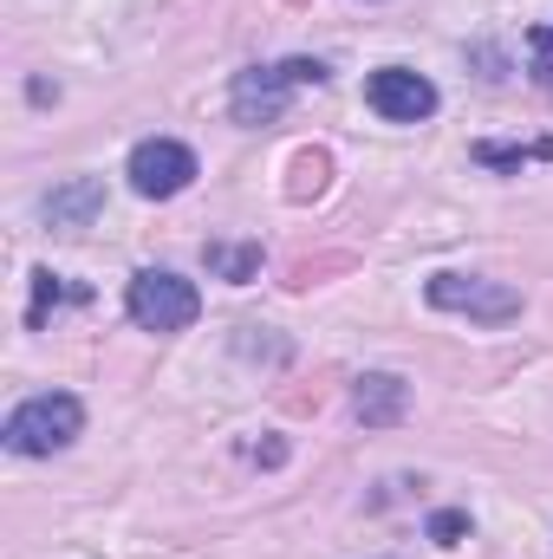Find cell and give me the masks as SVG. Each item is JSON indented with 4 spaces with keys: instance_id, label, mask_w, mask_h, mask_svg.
<instances>
[{
    "instance_id": "obj_5",
    "label": "cell",
    "mask_w": 553,
    "mask_h": 559,
    "mask_svg": "<svg viewBox=\"0 0 553 559\" xmlns=\"http://www.w3.org/2000/svg\"><path fill=\"white\" fill-rule=\"evenodd\" d=\"M365 105H372L385 124H423V118L436 111V85L416 79V72H404V66H385V72L365 79Z\"/></svg>"
},
{
    "instance_id": "obj_1",
    "label": "cell",
    "mask_w": 553,
    "mask_h": 559,
    "mask_svg": "<svg viewBox=\"0 0 553 559\" xmlns=\"http://www.w3.org/2000/svg\"><path fill=\"white\" fill-rule=\"evenodd\" d=\"M79 397H66V391H46V397H26L13 417H7V449L13 455H52V449H66L72 436H79Z\"/></svg>"
},
{
    "instance_id": "obj_2",
    "label": "cell",
    "mask_w": 553,
    "mask_h": 559,
    "mask_svg": "<svg viewBox=\"0 0 553 559\" xmlns=\"http://www.w3.org/2000/svg\"><path fill=\"white\" fill-rule=\"evenodd\" d=\"M430 306L436 312H462L475 325H508L521 319V293L508 280H475V274H430Z\"/></svg>"
},
{
    "instance_id": "obj_7",
    "label": "cell",
    "mask_w": 553,
    "mask_h": 559,
    "mask_svg": "<svg viewBox=\"0 0 553 559\" xmlns=\"http://www.w3.org/2000/svg\"><path fill=\"white\" fill-rule=\"evenodd\" d=\"M404 404H411V384L391 378V371H372L352 391V411H358V423H372V429H391V423L404 417Z\"/></svg>"
},
{
    "instance_id": "obj_4",
    "label": "cell",
    "mask_w": 553,
    "mask_h": 559,
    "mask_svg": "<svg viewBox=\"0 0 553 559\" xmlns=\"http://www.w3.org/2000/svg\"><path fill=\"white\" fill-rule=\"evenodd\" d=\"M189 182H196V156L176 138H143L138 150H131V189H138V195L169 202V195H183Z\"/></svg>"
},
{
    "instance_id": "obj_9",
    "label": "cell",
    "mask_w": 553,
    "mask_h": 559,
    "mask_svg": "<svg viewBox=\"0 0 553 559\" xmlns=\"http://www.w3.org/2000/svg\"><path fill=\"white\" fill-rule=\"evenodd\" d=\"M209 267L222 280H255L261 274V248H209Z\"/></svg>"
},
{
    "instance_id": "obj_10",
    "label": "cell",
    "mask_w": 553,
    "mask_h": 559,
    "mask_svg": "<svg viewBox=\"0 0 553 559\" xmlns=\"http://www.w3.org/2000/svg\"><path fill=\"white\" fill-rule=\"evenodd\" d=\"M66 299H85V286H59V274H39V299H33V325H46V312H52V306H66Z\"/></svg>"
},
{
    "instance_id": "obj_12",
    "label": "cell",
    "mask_w": 553,
    "mask_h": 559,
    "mask_svg": "<svg viewBox=\"0 0 553 559\" xmlns=\"http://www.w3.org/2000/svg\"><path fill=\"white\" fill-rule=\"evenodd\" d=\"M528 46H534V66H548V59H553V26H534V33H528Z\"/></svg>"
},
{
    "instance_id": "obj_3",
    "label": "cell",
    "mask_w": 553,
    "mask_h": 559,
    "mask_svg": "<svg viewBox=\"0 0 553 559\" xmlns=\"http://www.w3.org/2000/svg\"><path fill=\"white\" fill-rule=\"evenodd\" d=\"M125 306H131V319H138L143 332H183V325H196L202 293H196L183 274L143 267V274L131 280V293H125Z\"/></svg>"
},
{
    "instance_id": "obj_6",
    "label": "cell",
    "mask_w": 553,
    "mask_h": 559,
    "mask_svg": "<svg viewBox=\"0 0 553 559\" xmlns=\"http://www.w3.org/2000/svg\"><path fill=\"white\" fill-rule=\"evenodd\" d=\"M293 59L286 66H255V72H242L235 79V118L242 124H274L280 111H286V98H293Z\"/></svg>"
},
{
    "instance_id": "obj_11",
    "label": "cell",
    "mask_w": 553,
    "mask_h": 559,
    "mask_svg": "<svg viewBox=\"0 0 553 559\" xmlns=\"http://www.w3.org/2000/svg\"><path fill=\"white\" fill-rule=\"evenodd\" d=\"M462 534H469V514H462V508H443V514H430V540H436V547H456Z\"/></svg>"
},
{
    "instance_id": "obj_8",
    "label": "cell",
    "mask_w": 553,
    "mask_h": 559,
    "mask_svg": "<svg viewBox=\"0 0 553 559\" xmlns=\"http://www.w3.org/2000/svg\"><path fill=\"white\" fill-rule=\"evenodd\" d=\"M98 202H105V189H98L92 176H79V182H66L59 195H46V222H52V228H85V222L98 215Z\"/></svg>"
}]
</instances>
